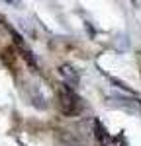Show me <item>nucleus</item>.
<instances>
[{
	"label": "nucleus",
	"mask_w": 141,
	"mask_h": 146,
	"mask_svg": "<svg viewBox=\"0 0 141 146\" xmlns=\"http://www.w3.org/2000/svg\"><path fill=\"white\" fill-rule=\"evenodd\" d=\"M59 74H61V78L65 80V82H63V84H65V86H69V88H75V86H77V84H79V72H77V68L73 66V64H67V62H65V64H59Z\"/></svg>",
	"instance_id": "obj_2"
},
{
	"label": "nucleus",
	"mask_w": 141,
	"mask_h": 146,
	"mask_svg": "<svg viewBox=\"0 0 141 146\" xmlns=\"http://www.w3.org/2000/svg\"><path fill=\"white\" fill-rule=\"evenodd\" d=\"M55 92H57L59 111L63 113L65 117H77L82 111V100L79 98V94L73 88L65 86V84H59Z\"/></svg>",
	"instance_id": "obj_1"
}]
</instances>
